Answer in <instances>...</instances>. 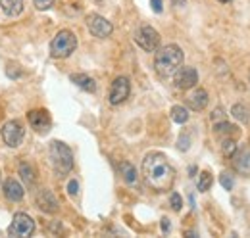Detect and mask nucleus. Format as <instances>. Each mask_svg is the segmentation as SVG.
<instances>
[{
	"mask_svg": "<svg viewBox=\"0 0 250 238\" xmlns=\"http://www.w3.org/2000/svg\"><path fill=\"white\" fill-rule=\"evenodd\" d=\"M171 119L175 121V123H187L188 121V110L185 106H173L171 108Z\"/></svg>",
	"mask_w": 250,
	"mask_h": 238,
	"instance_id": "20",
	"label": "nucleus"
},
{
	"mask_svg": "<svg viewBox=\"0 0 250 238\" xmlns=\"http://www.w3.org/2000/svg\"><path fill=\"white\" fill-rule=\"evenodd\" d=\"M162 229H164V233L169 231V219H162Z\"/></svg>",
	"mask_w": 250,
	"mask_h": 238,
	"instance_id": "32",
	"label": "nucleus"
},
{
	"mask_svg": "<svg viewBox=\"0 0 250 238\" xmlns=\"http://www.w3.org/2000/svg\"><path fill=\"white\" fill-rule=\"evenodd\" d=\"M48 154H50V163L58 177H65L73 169V154L69 146L63 144L62 140H52Z\"/></svg>",
	"mask_w": 250,
	"mask_h": 238,
	"instance_id": "3",
	"label": "nucleus"
},
{
	"mask_svg": "<svg viewBox=\"0 0 250 238\" xmlns=\"http://www.w3.org/2000/svg\"><path fill=\"white\" fill-rule=\"evenodd\" d=\"M33 4H35V8H37V10L44 12V10H48V8H52V6H54V0H33Z\"/></svg>",
	"mask_w": 250,
	"mask_h": 238,
	"instance_id": "27",
	"label": "nucleus"
},
{
	"mask_svg": "<svg viewBox=\"0 0 250 238\" xmlns=\"http://www.w3.org/2000/svg\"><path fill=\"white\" fill-rule=\"evenodd\" d=\"M35 231V221L27 213H16L14 215V221L8 229V235L10 237H21V238H27L33 235Z\"/></svg>",
	"mask_w": 250,
	"mask_h": 238,
	"instance_id": "7",
	"label": "nucleus"
},
{
	"mask_svg": "<svg viewBox=\"0 0 250 238\" xmlns=\"http://www.w3.org/2000/svg\"><path fill=\"white\" fill-rule=\"evenodd\" d=\"M216 133H218V135H227V137H231V135H237V127H233V125L227 123V121H221V123H216Z\"/></svg>",
	"mask_w": 250,
	"mask_h": 238,
	"instance_id": "23",
	"label": "nucleus"
},
{
	"mask_svg": "<svg viewBox=\"0 0 250 238\" xmlns=\"http://www.w3.org/2000/svg\"><path fill=\"white\" fill-rule=\"evenodd\" d=\"M4 196H6L8 200H12V202L23 200V186H21L18 180L8 178V180L4 182Z\"/></svg>",
	"mask_w": 250,
	"mask_h": 238,
	"instance_id": "15",
	"label": "nucleus"
},
{
	"mask_svg": "<svg viewBox=\"0 0 250 238\" xmlns=\"http://www.w3.org/2000/svg\"><path fill=\"white\" fill-rule=\"evenodd\" d=\"M185 4H187V0H173V6H177V8H181Z\"/></svg>",
	"mask_w": 250,
	"mask_h": 238,
	"instance_id": "33",
	"label": "nucleus"
},
{
	"mask_svg": "<svg viewBox=\"0 0 250 238\" xmlns=\"http://www.w3.org/2000/svg\"><path fill=\"white\" fill-rule=\"evenodd\" d=\"M20 175H21V178H23L29 186L35 182V171H33V167L29 163H21V165H20Z\"/></svg>",
	"mask_w": 250,
	"mask_h": 238,
	"instance_id": "22",
	"label": "nucleus"
},
{
	"mask_svg": "<svg viewBox=\"0 0 250 238\" xmlns=\"http://www.w3.org/2000/svg\"><path fill=\"white\" fill-rule=\"evenodd\" d=\"M129 92H131V83H129V79L127 77H116L114 79V83H112V87H110V104H114V106H118V104H122L125 102L127 98H129Z\"/></svg>",
	"mask_w": 250,
	"mask_h": 238,
	"instance_id": "11",
	"label": "nucleus"
},
{
	"mask_svg": "<svg viewBox=\"0 0 250 238\" xmlns=\"http://www.w3.org/2000/svg\"><path fill=\"white\" fill-rule=\"evenodd\" d=\"M187 104L190 110H194V112H202V110L208 106V92H206L204 89L192 90V92L188 94Z\"/></svg>",
	"mask_w": 250,
	"mask_h": 238,
	"instance_id": "14",
	"label": "nucleus"
},
{
	"mask_svg": "<svg viewBox=\"0 0 250 238\" xmlns=\"http://www.w3.org/2000/svg\"><path fill=\"white\" fill-rule=\"evenodd\" d=\"M118 167H120V175L124 177V180L127 184H137V178H139L137 177V169L129 161H122Z\"/></svg>",
	"mask_w": 250,
	"mask_h": 238,
	"instance_id": "18",
	"label": "nucleus"
},
{
	"mask_svg": "<svg viewBox=\"0 0 250 238\" xmlns=\"http://www.w3.org/2000/svg\"><path fill=\"white\" fill-rule=\"evenodd\" d=\"M27 121L33 129L39 133V135H46L50 125H52V119H50V114L46 110H31L27 114Z\"/></svg>",
	"mask_w": 250,
	"mask_h": 238,
	"instance_id": "12",
	"label": "nucleus"
},
{
	"mask_svg": "<svg viewBox=\"0 0 250 238\" xmlns=\"http://www.w3.org/2000/svg\"><path fill=\"white\" fill-rule=\"evenodd\" d=\"M212 188V173L210 171H202L198 178V190L200 192H208Z\"/></svg>",
	"mask_w": 250,
	"mask_h": 238,
	"instance_id": "21",
	"label": "nucleus"
},
{
	"mask_svg": "<svg viewBox=\"0 0 250 238\" xmlns=\"http://www.w3.org/2000/svg\"><path fill=\"white\" fill-rule=\"evenodd\" d=\"M177 146H179V150H183V152L188 150V146H190V139H188L187 135H181V137H179V144H177Z\"/></svg>",
	"mask_w": 250,
	"mask_h": 238,
	"instance_id": "28",
	"label": "nucleus"
},
{
	"mask_svg": "<svg viewBox=\"0 0 250 238\" xmlns=\"http://www.w3.org/2000/svg\"><path fill=\"white\" fill-rule=\"evenodd\" d=\"M219 182H221V186H223L225 190H231V188H233V175H231V173H221Z\"/></svg>",
	"mask_w": 250,
	"mask_h": 238,
	"instance_id": "26",
	"label": "nucleus"
},
{
	"mask_svg": "<svg viewBox=\"0 0 250 238\" xmlns=\"http://www.w3.org/2000/svg\"><path fill=\"white\" fill-rule=\"evenodd\" d=\"M77 48V37L73 35V31L62 29L50 42V56L52 58L63 60L71 56Z\"/></svg>",
	"mask_w": 250,
	"mask_h": 238,
	"instance_id": "4",
	"label": "nucleus"
},
{
	"mask_svg": "<svg viewBox=\"0 0 250 238\" xmlns=\"http://www.w3.org/2000/svg\"><path fill=\"white\" fill-rule=\"evenodd\" d=\"M233 167L243 173V175H250V148H243L235 152L233 156Z\"/></svg>",
	"mask_w": 250,
	"mask_h": 238,
	"instance_id": "13",
	"label": "nucleus"
},
{
	"mask_svg": "<svg viewBox=\"0 0 250 238\" xmlns=\"http://www.w3.org/2000/svg\"><path fill=\"white\" fill-rule=\"evenodd\" d=\"M150 6H152V10L160 14L162 12V0H150Z\"/></svg>",
	"mask_w": 250,
	"mask_h": 238,
	"instance_id": "30",
	"label": "nucleus"
},
{
	"mask_svg": "<svg viewBox=\"0 0 250 238\" xmlns=\"http://www.w3.org/2000/svg\"><path fill=\"white\" fill-rule=\"evenodd\" d=\"M135 42L146 52H156L160 48V33L150 25H145L135 33Z\"/></svg>",
	"mask_w": 250,
	"mask_h": 238,
	"instance_id": "5",
	"label": "nucleus"
},
{
	"mask_svg": "<svg viewBox=\"0 0 250 238\" xmlns=\"http://www.w3.org/2000/svg\"><path fill=\"white\" fill-rule=\"evenodd\" d=\"M143 177L150 188H154L158 192H166V190H171L173 186L175 171L164 154L150 152L143 159Z\"/></svg>",
	"mask_w": 250,
	"mask_h": 238,
	"instance_id": "1",
	"label": "nucleus"
},
{
	"mask_svg": "<svg viewBox=\"0 0 250 238\" xmlns=\"http://www.w3.org/2000/svg\"><path fill=\"white\" fill-rule=\"evenodd\" d=\"M185 54L177 44H166L154 54V69L160 77H173V73L183 65Z\"/></svg>",
	"mask_w": 250,
	"mask_h": 238,
	"instance_id": "2",
	"label": "nucleus"
},
{
	"mask_svg": "<svg viewBox=\"0 0 250 238\" xmlns=\"http://www.w3.org/2000/svg\"><path fill=\"white\" fill-rule=\"evenodd\" d=\"M35 202H37V208L41 209L42 213H48V215H52V213H56L60 209V202H58L56 194L52 190H48V188L39 190L37 196H35Z\"/></svg>",
	"mask_w": 250,
	"mask_h": 238,
	"instance_id": "9",
	"label": "nucleus"
},
{
	"mask_svg": "<svg viewBox=\"0 0 250 238\" xmlns=\"http://www.w3.org/2000/svg\"><path fill=\"white\" fill-rule=\"evenodd\" d=\"M69 79H71V83H75L79 89L87 90V92H94V90H96L94 79L89 77V75H85V73H73Z\"/></svg>",
	"mask_w": 250,
	"mask_h": 238,
	"instance_id": "16",
	"label": "nucleus"
},
{
	"mask_svg": "<svg viewBox=\"0 0 250 238\" xmlns=\"http://www.w3.org/2000/svg\"><path fill=\"white\" fill-rule=\"evenodd\" d=\"M223 2H227V0H223Z\"/></svg>",
	"mask_w": 250,
	"mask_h": 238,
	"instance_id": "34",
	"label": "nucleus"
},
{
	"mask_svg": "<svg viewBox=\"0 0 250 238\" xmlns=\"http://www.w3.org/2000/svg\"><path fill=\"white\" fill-rule=\"evenodd\" d=\"M67 192H69L71 196H77V192H79V182H77V180H69V182H67Z\"/></svg>",
	"mask_w": 250,
	"mask_h": 238,
	"instance_id": "29",
	"label": "nucleus"
},
{
	"mask_svg": "<svg viewBox=\"0 0 250 238\" xmlns=\"http://www.w3.org/2000/svg\"><path fill=\"white\" fill-rule=\"evenodd\" d=\"M0 8L4 10L6 16H20L23 12V0H0Z\"/></svg>",
	"mask_w": 250,
	"mask_h": 238,
	"instance_id": "17",
	"label": "nucleus"
},
{
	"mask_svg": "<svg viewBox=\"0 0 250 238\" xmlns=\"http://www.w3.org/2000/svg\"><path fill=\"white\" fill-rule=\"evenodd\" d=\"M0 133H2V140H4L10 148L20 146L21 140H23V135H25L23 125H21L20 121H16V119L6 121V123L2 125V131H0Z\"/></svg>",
	"mask_w": 250,
	"mask_h": 238,
	"instance_id": "6",
	"label": "nucleus"
},
{
	"mask_svg": "<svg viewBox=\"0 0 250 238\" xmlns=\"http://www.w3.org/2000/svg\"><path fill=\"white\" fill-rule=\"evenodd\" d=\"M212 119H214V121H218V119H223V110H221V108H216V112L212 114Z\"/></svg>",
	"mask_w": 250,
	"mask_h": 238,
	"instance_id": "31",
	"label": "nucleus"
},
{
	"mask_svg": "<svg viewBox=\"0 0 250 238\" xmlns=\"http://www.w3.org/2000/svg\"><path fill=\"white\" fill-rule=\"evenodd\" d=\"M231 116L237 119V121H241V123H249L250 121V108L243 106V104H235V106L231 108Z\"/></svg>",
	"mask_w": 250,
	"mask_h": 238,
	"instance_id": "19",
	"label": "nucleus"
},
{
	"mask_svg": "<svg viewBox=\"0 0 250 238\" xmlns=\"http://www.w3.org/2000/svg\"><path fill=\"white\" fill-rule=\"evenodd\" d=\"M169 204H171V208L175 209V211H181V208H183V200H181V196H179L177 192H171Z\"/></svg>",
	"mask_w": 250,
	"mask_h": 238,
	"instance_id": "25",
	"label": "nucleus"
},
{
	"mask_svg": "<svg viewBox=\"0 0 250 238\" xmlns=\"http://www.w3.org/2000/svg\"><path fill=\"white\" fill-rule=\"evenodd\" d=\"M87 27L91 31V35L96 37V39H106L114 31V25L106 18H102L98 14H89L87 16Z\"/></svg>",
	"mask_w": 250,
	"mask_h": 238,
	"instance_id": "8",
	"label": "nucleus"
},
{
	"mask_svg": "<svg viewBox=\"0 0 250 238\" xmlns=\"http://www.w3.org/2000/svg\"><path fill=\"white\" fill-rule=\"evenodd\" d=\"M221 150H223V154H225V156H233V154L237 152L235 139H233V137H227V139H223V140H221Z\"/></svg>",
	"mask_w": 250,
	"mask_h": 238,
	"instance_id": "24",
	"label": "nucleus"
},
{
	"mask_svg": "<svg viewBox=\"0 0 250 238\" xmlns=\"http://www.w3.org/2000/svg\"><path fill=\"white\" fill-rule=\"evenodd\" d=\"M198 83V73L194 67H179L175 73H173V85L181 90H188L192 87H196Z\"/></svg>",
	"mask_w": 250,
	"mask_h": 238,
	"instance_id": "10",
	"label": "nucleus"
}]
</instances>
